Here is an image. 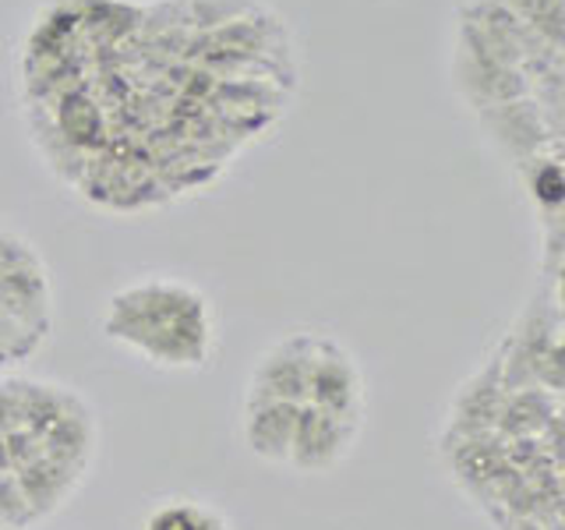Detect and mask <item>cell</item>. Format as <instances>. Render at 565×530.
<instances>
[{"mask_svg":"<svg viewBox=\"0 0 565 530\" xmlns=\"http://www.w3.org/2000/svg\"><path fill=\"white\" fill-rule=\"evenodd\" d=\"M305 403H282V400H244L241 435L252 456H258L269 467H287L294 449L297 417Z\"/></svg>","mask_w":565,"mask_h":530,"instance_id":"52a82bcc","label":"cell"},{"mask_svg":"<svg viewBox=\"0 0 565 530\" xmlns=\"http://www.w3.org/2000/svg\"><path fill=\"white\" fill-rule=\"evenodd\" d=\"M29 262H40V255L32 252V244L18 237L14 230L0 226V276L18 269V265H29Z\"/></svg>","mask_w":565,"mask_h":530,"instance_id":"e0dca14e","label":"cell"},{"mask_svg":"<svg viewBox=\"0 0 565 530\" xmlns=\"http://www.w3.org/2000/svg\"><path fill=\"white\" fill-rule=\"evenodd\" d=\"M0 308L32 329L50 332V279L43 262L18 265L0 276Z\"/></svg>","mask_w":565,"mask_h":530,"instance_id":"ba28073f","label":"cell"},{"mask_svg":"<svg viewBox=\"0 0 565 530\" xmlns=\"http://www.w3.org/2000/svg\"><path fill=\"white\" fill-rule=\"evenodd\" d=\"M103 336L156 368L199 371L216 347V318L199 287L149 276L128 283L106 300Z\"/></svg>","mask_w":565,"mask_h":530,"instance_id":"7a4b0ae2","label":"cell"},{"mask_svg":"<svg viewBox=\"0 0 565 530\" xmlns=\"http://www.w3.org/2000/svg\"><path fill=\"white\" fill-rule=\"evenodd\" d=\"M141 530H230V523L216 506L173 495V499H163L149 509Z\"/></svg>","mask_w":565,"mask_h":530,"instance_id":"7c38bea8","label":"cell"},{"mask_svg":"<svg viewBox=\"0 0 565 530\" xmlns=\"http://www.w3.org/2000/svg\"><path fill=\"white\" fill-rule=\"evenodd\" d=\"M318 332L294 329L269 350L258 353V361L247 375L244 400H282V403H308L311 364H315Z\"/></svg>","mask_w":565,"mask_h":530,"instance_id":"3957f363","label":"cell"},{"mask_svg":"<svg viewBox=\"0 0 565 530\" xmlns=\"http://www.w3.org/2000/svg\"><path fill=\"white\" fill-rule=\"evenodd\" d=\"M29 523H35V520L29 512L22 488H18L14 470H0V527L18 530V527H29Z\"/></svg>","mask_w":565,"mask_h":530,"instance_id":"2e32d148","label":"cell"},{"mask_svg":"<svg viewBox=\"0 0 565 530\" xmlns=\"http://www.w3.org/2000/svg\"><path fill=\"white\" fill-rule=\"evenodd\" d=\"M364 421H350L340 414L318 411V406L305 403L297 417L294 432V449H290V470L297 474H329L343 464V459L358 446Z\"/></svg>","mask_w":565,"mask_h":530,"instance_id":"5b68a950","label":"cell"},{"mask_svg":"<svg viewBox=\"0 0 565 530\" xmlns=\"http://www.w3.org/2000/svg\"><path fill=\"white\" fill-rule=\"evenodd\" d=\"M449 78L505 163L565 146V0H467Z\"/></svg>","mask_w":565,"mask_h":530,"instance_id":"6da1fadb","label":"cell"},{"mask_svg":"<svg viewBox=\"0 0 565 530\" xmlns=\"http://www.w3.org/2000/svg\"><path fill=\"white\" fill-rule=\"evenodd\" d=\"M505 530H544V523L534 520V517H509L505 520Z\"/></svg>","mask_w":565,"mask_h":530,"instance_id":"ac0fdd59","label":"cell"},{"mask_svg":"<svg viewBox=\"0 0 565 530\" xmlns=\"http://www.w3.org/2000/svg\"><path fill=\"white\" fill-rule=\"evenodd\" d=\"M40 442H43V456H50L53 464L85 474L88 459H93V449H96V424H93V414H88V406L82 403L78 411L53 421L40 435Z\"/></svg>","mask_w":565,"mask_h":530,"instance_id":"30bf717a","label":"cell"},{"mask_svg":"<svg viewBox=\"0 0 565 530\" xmlns=\"http://www.w3.org/2000/svg\"><path fill=\"white\" fill-rule=\"evenodd\" d=\"M558 400L552 393H544L537 385L526 389H509L502 400V414H499V435L505 438H541L547 432V424L558 414Z\"/></svg>","mask_w":565,"mask_h":530,"instance_id":"8fae6325","label":"cell"},{"mask_svg":"<svg viewBox=\"0 0 565 530\" xmlns=\"http://www.w3.org/2000/svg\"><path fill=\"white\" fill-rule=\"evenodd\" d=\"M61 128L71 141L88 146L99 135V110L88 99H67V106L61 110Z\"/></svg>","mask_w":565,"mask_h":530,"instance_id":"9a60e30c","label":"cell"},{"mask_svg":"<svg viewBox=\"0 0 565 530\" xmlns=\"http://www.w3.org/2000/svg\"><path fill=\"white\" fill-rule=\"evenodd\" d=\"M14 477H18V488H22L25 502H29L32 520H43V517H50V512H57L82 481L78 470L53 464L50 456H35L32 464L18 467Z\"/></svg>","mask_w":565,"mask_h":530,"instance_id":"9c48e42d","label":"cell"},{"mask_svg":"<svg viewBox=\"0 0 565 530\" xmlns=\"http://www.w3.org/2000/svg\"><path fill=\"white\" fill-rule=\"evenodd\" d=\"M308 403L318 406V411L340 414L350 421H364V403H367L364 371H361L358 358H353L335 336H326V332H318Z\"/></svg>","mask_w":565,"mask_h":530,"instance_id":"277c9868","label":"cell"},{"mask_svg":"<svg viewBox=\"0 0 565 530\" xmlns=\"http://www.w3.org/2000/svg\"><path fill=\"white\" fill-rule=\"evenodd\" d=\"M534 385L544 389V393H552L555 400L565 396V336H562V332L555 336L552 343L544 347V353L537 358Z\"/></svg>","mask_w":565,"mask_h":530,"instance_id":"5bb4252c","label":"cell"},{"mask_svg":"<svg viewBox=\"0 0 565 530\" xmlns=\"http://www.w3.org/2000/svg\"><path fill=\"white\" fill-rule=\"evenodd\" d=\"M562 481H565V464H562Z\"/></svg>","mask_w":565,"mask_h":530,"instance_id":"d6986e66","label":"cell"},{"mask_svg":"<svg viewBox=\"0 0 565 530\" xmlns=\"http://www.w3.org/2000/svg\"><path fill=\"white\" fill-rule=\"evenodd\" d=\"M502 400H505V382H502V347H499L488 358V364H481L463 385H459V393L449 406L446 442L491 435L499 428Z\"/></svg>","mask_w":565,"mask_h":530,"instance_id":"8992f818","label":"cell"},{"mask_svg":"<svg viewBox=\"0 0 565 530\" xmlns=\"http://www.w3.org/2000/svg\"><path fill=\"white\" fill-rule=\"evenodd\" d=\"M43 336L46 332L25 326L22 318H14V315H8L4 308H0V368L29 358V353L43 343Z\"/></svg>","mask_w":565,"mask_h":530,"instance_id":"4fadbf2b","label":"cell"}]
</instances>
